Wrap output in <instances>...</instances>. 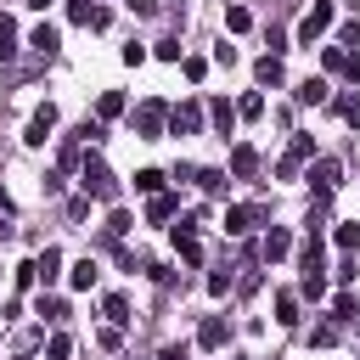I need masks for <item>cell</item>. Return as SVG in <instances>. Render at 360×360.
<instances>
[{
	"mask_svg": "<svg viewBox=\"0 0 360 360\" xmlns=\"http://www.w3.org/2000/svg\"><path fill=\"white\" fill-rule=\"evenodd\" d=\"M79 186H84V197H101V202H118V174L101 163V158H84V169H79Z\"/></svg>",
	"mask_w": 360,
	"mask_h": 360,
	"instance_id": "1",
	"label": "cell"
},
{
	"mask_svg": "<svg viewBox=\"0 0 360 360\" xmlns=\"http://www.w3.org/2000/svg\"><path fill=\"white\" fill-rule=\"evenodd\" d=\"M309 186H315V208H326L332 191L343 186V163H338V158H315V163H309Z\"/></svg>",
	"mask_w": 360,
	"mask_h": 360,
	"instance_id": "2",
	"label": "cell"
},
{
	"mask_svg": "<svg viewBox=\"0 0 360 360\" xmlns=\"http://www.w3.org/2000/svg\"><path fill=\"white\" fill-rule=\"evenodd\" d=\"M129 124H135L141 141H158V135L169 129V107H163V101H141V107L129 112Z\"/></svg>",
	"mask_w": 360,
	"mask_h": 360,
	"instance_id": "3",
	"label": "cell"
},
{
	"mask_svg": "<svg viewBox=\"0 0 360 360\" xmlns=\"http://www.w3.org/2000/svg\"><path fill=\"white\" fill-rule=\"evenodd\" d=\"M332 17H338V6H332V0H315V6L304 11V22H298V45H315V39L332 28Z\"/></svg>",
	"mask_w": 360,
	"mask_h": 360,
	"instance_id": "4",
	"label": "cell"
},
{
	"mask_svg": "<svg viewBox=\"0 0 360 360\" xmlns=\"http://www.w3.org/2000/svg\"><path fill=\"white\" fill-rule=\"evenodd\" d=\"M197 129H202V107H197V101L169 107V135H197Z\"/></svg>",
	"mask_w": 360,
	"mask_h": 360,
	"instance_id": "5",
	"label": "cell"
},
{
	"mask_svg": "<svg viewBox=\"0 0 360 360\" xmlns=\"http://www.w3.org/2000/svg\"><path fill=\"white\" fill-rule=\"evenodd\" d=\"M51 129H56V107L45 101V107L28 118V129H22V146H45V141H51Z\"/></svg>",
	"mask_w": 360,
	"mask_h": 360,
	"instance_id": "6",
	"label": "cell"
},
{
	"mask_svg": "<svg viewBox=\"0 0 360 360\" xmlns=\"http://www.w3.org/2000/svg\"><path fill=\"white\" fill-rule=\"evenodd\" d=\"M259 174V152L242 141V146H231V180H253Z\"/></svg>",
	"mask_w": 360,
	"mask_h": 360,
	"instance_id": "7",
	"label": "cell"
},
{
	"mask_svg": "<svg viewBox=\"0 0 360 360\" xmlns=\"http://www.w3.org/2000/svg\"><path fill=\"white\" fill-rule=\"evenodd\" d=\"M225 338H231V321H225V315H208V321L197 326V343H202V349H225Z\"/></svg>",
	"mask_w": 360,
	"mask_h": 360,
	"instance_id": "8",
	"label": "cell"
},
{
	"mask_svg": "<svg viewBox=\"0 0 360 360\" xmlns=\"http://www.w3.org/2000/svg\"><path fill=\"white\" fill-rule=\"evenodd\" d=\"M259 225V208H225V236H248Z\"/></svg>",
	"mask_w": 360,
	"mask_h": 360,
	"instance_id": "9",
	"label": "cell"
},
{
	"mask_svg": "<svg viewBox=\"0 0 360 360\" xmlns=\"http://www.w3.org/2000/svg\"><path fill=\"white\" fill-rule=\"evenodd\" d=\"M292 96H298L304 107H321L332 90H326V79H298V84H292Z\"/></svg>",
	"mask_w": 360,
	"mask_h": 360,
	"instance_id": "10",
	"label": "cell"
},
{
	"mask_svg": "<svg viewBox=\"0 0 360 360\" xmlns=\"http://www.w3.org/2000/svg\"><path fill=\"white\" fill-rule=\"evenodd\" d=\"M208 118H214V129H219V135H231V129H236V107H231L225 96H214V101H208Z\"/></svg>",
	"mask_w": 360,
	"mask_h": 360,
	"instance_id": "11",
	"label": "cell"
},
{
	"mask_svg": "<svg viewBox=\"0 0 360 360\" xmlns=\"http://www.w3.org/2000/svg\"><path fill=\"white\" fill-rule=\"evenodd\" d=\"M287 248H292V236H287V231H281V225H270V236H264V242H259V253H264V259H270V264H276V259H287Z\"/></svg>",
	"mask_w": 360,
	"mask_h": 360,
	"instance_id": "12",
	"label": "cell"
},
{
	"mask_svg": "<svg viewBox=\"0 0 360 360\" xmlns=\"http://www.w3.org/2000/svg\"><path fill=\"white\" fill-rule=\"evenodd\" d=\"M96 276H101V270H96V259H79V264L68 270V287H73V292H90V287H96Z\"/></svg>",
	"mask_w": 360,
	"mask_h": 360,
	"instance_id": "13",
	"label": "cell"
},
{
	"mask_svg": "<svg viewBox=\"0 0 360 360\" xmlns=\"http://www.w3.org/2000/svg\"><path fill=\"white\" fill-rule=\"evenodd\" d=\"M101 315H107L112 326H129V321H135V315H129V298H124V292H107V298H101Z\"/></svg>",
	"mask_w": 360,
	"mask_h": 360,
	"instance_id": "14",
	"label": "cell"
},
{
	"mask_svg": "<svg viewBox=\"0 0 360 360\" xmlns=\"http://www.w3.org/2000/svg\"><path fill=\"white\" fill-rule=\"evenodd\" d=\"M28 45H34V51H39V56H56V45H62V34H56V28H51V22H39V28H34V34H28Z\"/></svg>",
	"mask_w": 360,
	"mask_h": 360,
	"instance_id": "15",
	"label": "cell"
},
{
	"mask_svg": "<svg viewBox=\"0 0 360 360\" xmlns=\"http://www.w3.org/2000/svg\"><path fill=\"white\" fill-rule=\"evenodd\" d=\"M253 73H259V84H281V79H287V68H281V56H270V51H264V56L253 62Z\"/></svg>",
	"mask_w": 360,
	"mask_h": 360,
	"instance_id": "16",
	"label": "cell"
},
{
	"mask_svg": "<svg viewBox=\"0 0 360 360\" xmlns=\"http://www.w3.org/2000/svg\"><path fill=\"white\" fill-rule=\"evenodd\" d=\"M174 208H180V197H169V191H158V197L146 202V219H152V225H163V219H174Z\"/></svg>",
	"mask_w": 360,
	"mask_h": 360,
	"instance_id": "17",
	"label": "cell"
},
{
	"mask_svg": "<svg viewBox=\"0 0 360 360\" xmlns=\"http://www.w3.org/2000/svg\"><path fill=\"white\" fill-rule=\"evenodd\" d=\"M118 112H124V90H101V96H96V118L107 124V118H118Z\"/></svg>",
	"mask_w": 360,
	"mask_h": 360,
	"instance_id": "18",
	"label": "cell"
},
{
	"mask_svg": "<svg viewBox=\"0 0 360 360\" xmlns=\"http://www.w3.org/2000/svg\"><path fill=\"white\" fill-rule=\"evenodd\" d=\"M197 186H202L208 197H225V186H231V174H225V169H197Z\"/></svg>",
	"mask_w": 360,
	"mask_h": 360,
	"instance_id": "19",
	"label": "cell"
},
{
	"mask_svg": "<svg viewBox=\"0 0 360 360\" xmlns=\"http://www.w3.org/2000/svg\"><path fill=\"white\" fill-rule=\"evenodd\" d=\"M276 321L281 326H298L304 315H298V292H276Z\"/></svg>",
	"mask_w": 360,
	"mask_h": 360,
	"instance_id": "20",
	"label": "cell"
},
{
	"mask_svg": "<svg viewBox=\"0 0 360 360\" xmlns=\"http://www.w3.org/2000/svg\"><path fill=\"white\" fill-rule=\"evenodd\" d=\"M0 62H17V22L0 11Z\"/></svg>",
	"mask_w": 360,
	"mask_h": 360,
	"instance_id": "21",
	"label": "cell"
},
{
	"mask_svg": "<svg viewBox=\"0 0 360 360\" xmlns=\"http://www.w3.org/2000/svg\"><path fill=\"white\" fill-rule=\"evenodd\" d=\"M163 180H169L163 169H135V191H146V197H158V191H163Z\"/></svg>",
	"mask_w": 360,
	"mask_h": 360,
	"instance_id": "22",
	"label": "cell"
},
{
	"mask_svg": "<svg viewBox=\"0 0 360 360\" xmlns=\"http://www.w3.org/2000/svg\"><path fill=\"white\" fill-rule=\"evenodd\" d=\"M129 231H135V219H129L124 208H112V214H107V242H124Z\"/></svg>",
	"mask_w": 360,
	"mask_h": 360,
	"instance_id": "23",
	"label": "cell"
},
{
	"mask_svg": "<svg viewBox=\"0 0 360 360\" xmlns=\"http://www.w3.org/2000/svg\"><path fill=\"white\" fill-rule=\"evenodd\" d=\"M34 264H39V281H56V276H62V248H45Z\"/></svg>",
	"mask_w": 360,
	"mask_h": 360,
	"instance_id": "24",
	"label": "cell"
},
{
	"mask_svg": "<svg viewBox=\"0 0 360 360\" xmlns=\"http://www.w3.org/2000/svg\"><path fill=\"white\" fill-rule=\"evenodd\" d=\"M225 28H231V34H248V28H253V11H248V6H225Z\"/></svg>",
	"mask_w": 360,
	"mask_h": 360,
	"instance_id": "25",
	"label": "cell"
},
{
	"mask_svg": "<svg viewBox=\"0 0 360 360\" xmlns=\"http://www.w3.org/2000/svg\"><path fill=\"white\" fill-rule=\"evenodd\" d=\"M287 158H292V163H315V135H292Z\"/></svg>",
	"mask_w": 360,
	"mask_h": 360,
	"instance_id": "26",
	"label": "cell"
},
{
	"mask_svg": "<svg viewBox=\"0 0 360 360\" xmlns=\"http://www.w3.org/2000/svg\"><path fill=\"white\" fill-rule=\"evenodd\" d=\"M309 343H315V349H332V343H338V321H315V326H309Z\"/></svg>",
	"mask_w": 360,
	"mask_h": 360,
	"instance_id": "27",
	"label": "cell"
},
{
	"mask_svg": "<svg viewBox=\"0 0 360 360\" xmlns=\"http://www.w3.org/2000/svg\"><path fill=\"white\" fill-rule=\"evenodd\" d=\"M343 62H349V45H326V51H321V68H326V73H343Z\"/></svg>",
	"mask_w": 360,
	"mask_h": 360,
	"instance_id": "28",
	"label": "cell"
},
{
	"mask_svg": "<svg viewBox=\"0 0 360 360\" xmlns=\"http://www.w3.org/2000/svg\"><path fill=\"white\" fill-rule=\"evenodd\" d=\"M68 354H73V338H68V332L45 338V360H68Z\"/></svg>",
	"mask_w": 360,
	"mask_h": 360,
	"instance_id": "29",
	"label": "cell"
},
{
	"mask_svg": "<svg viewBox=\"0 0 360 360\" xmlns=\"http://www.w3.org/2000/svg\"><path fill=\"white\" fill-rule=\"evenodd\" d=\"M338 321H349V326L360 332V298H354V292H343V298H338Z\"/></svg>",
	"mask_w": 360,
	"mask_h": 360,
	"instance_id": "30",
	"label": "cell"
},
{
	"mask_svg": "<svg viewBox=\"0 0 360 360\" xmlns=\"http://www.w3.org/2000/svg\"><path fill=\"white\" fill-rule=\"evenodd\" d=\"M259 112H264V96H259V90H248V96L236 101V118H259Z\"/></svg>",
	"mask_w": 360,
	"mask_h": 360,
	"instance_id": "31",
	"label": "cell"
},
{
	"mask_svg": "<svg viewBox=\"0 0 360 360\" xmlns=\"http://www.w3.org/2000/svg\"><path fill=\"white\" fill-rule=\"evenodd\" d=\"M174 248H180L186 264H202V242H197V236H174Z\"/></svg>",
	"mask_w": 360,
	"mask_h": 360,
	"instance_id": "32",
	"label": "cell"
},
{
	"mask_svg": "<svg viewBox=\"0 0 360 360\" xmlns=\"http://www.w3.org/2000/svg\"><path fill=\"white\" fill-rule=\"evenodd\" d=\"M11 281H17V292H28V287L39 281V264H34V259H28V264H17V270H11Z\"/></svg>",
	"mask_w": 360,
	"mask_h": 360,
	"instance_id": "33",
	"label": "cell"
},
{
	"mask_svg": "<svg viewBox=\"0 0 360 360\" xmlns=\"http://www.w3.org/2000/svg\"><path fill=\"white\" fill-rule=\"evenodd\" d=\"M298 298H315V304H321V298H326V276H304V281H298Z\"/></svg>",
	"mask_w": 360,
	"mask_h": 360,
	"instance_id": "34",
	"label": "cell"
},
{
	"mask_svg": "<svg viewBox=\"0 0 360 360\" xmlns=\"http://www.w3.org/2000/svg\"><path fill=\"white\" fill-rule=\"evenodd\" d=\"M39 315L62 326V321H68V304H62V298H45V292H39Z\"/></svg>",
	"mask_w": 360,
	"mask_h": 360,
	"instance_id": "35",
	"label": "cell"
},
{
	"mask_svg": "<svg viewBox=\"0 0 360 360\" xmlns=\"http://www.w3.org/2000/svg\"><path fill=\"white\" fill-rule=\"evenodd\" d=\"M338 248H343V253H354V248H360V225H354V219H343V225H338Z\"/></svg>",
	"mask_w": 360,
	"mask_h": 360,
	"instance_id": "36",
	"label": "cell"
},
{
	"mask_svg": "<svg viewBox=\"0 0 360 360\" xmlns=\"http://www.w3.org/2000/svg\"><path fill=\"white\" fill-rule=\"evenodd\" d=\"M180 68H186V79H191V84H202V73H208V62H202V56H180Z\"/></svg>",
	"mask_w": 360,
	"mask_h": 360,
	"instance_id": "37",
	"label": "cell"
},
{
	"mask_svg": "<svg viewBox=\"0 0 360 360\" xmlns=\"http://www.w3.org/2000/svg\"><path fill=\"white\" fill-rule=\"evenodd\" d=\"M231 287H236V276H231V270H214V276H208V292H219V298H225Z\"/></svg>",
	"mask_w": 360,
	"mask_h": 360,
	"instance_id": "38",
	"label": "cell"
},
{
	"mask_svg": "<svg viewBox=\"0 0 360 360\" xmlns=\"http://www.w3.org/2000/svg\"><path fill=\"white\" fill-rule=\"evenodd\" d=\"M68 17H73V22H84V28H90V17H96V6H90V0H68Z\"/></svg>",
	"mask_w": 360,
	"mask_h": 360,
	"instance_id": "39",
	"label": "cell"
},
{
	"mask_svg": "<svg viewBox=\"0 0 360 360\" xmlns=\"http://www.w3.org/2000/svg\"><path fill=\"white\" fill-rule=\"evenodd\" d=\"M338 112H343V118L360 129V96H338Z\"/></svg>",
	"mask_w": 360,
	"mask_h": 360,
	"instance_id": "40",
	"label": "cell"
},
{
	"mask_svg": "<svg viewBox=\"0 0 360 360\" xmlns=\"http://www.w3.org/2000/svg\"><path fill=\"white\" fill-rule=\"evenodd\" d=\"M158 56H163V62H180L186 45H180V39H158Z\"/></svg>",
	"mask_w": 360,
	"mask_h": 360,
	"instance_id": "41",
	"label": "cell"
},
{
	"mask_svg": "<svg viewBox=\"0 0 360 360\" xmlns=\"http://www.w3.org/2000/svg\"><path fill=\"white\" fill-rule=\"evenodd\" d=\"M96 343H101V349H118V343H124V326H101Z\"/></svg>",
	"mask_w": 360,
	"mask_h": 360,
	"instance_id": "42",
	"label": "cell"
},
{
	"mask_svg": "<svg viewBox=\"0 0 360 360\" xmlns=\"http://www.w3.org/2000/svg\"><path fill=\"white\" fill-rule=\"evenodd\" d=\"M158 360H191V349H186V343H163V349H158Z\"/></svg>",
	"mask_w": 360,
	"mask_h": 360,
	"instance_id": "43",
	"label": "cell"
},
{
	"mask_svg": "<svg viewBox=\"0 0 360 360\" xmlns=\"http://www.w3.org/2000/svg\"><path fill=\"white\" fill-rule=\"evenodd\" d=\"M118 56H124V62H129V68H141V62H146V45H124V51H118Z\"/></svg>",
	"mask_w": 360,
	"mask_h": 360,
	"instance_id": "44",
	"label": "cell"
},
{
	"mask_svg": "<svg viewBox=\"0 0 360 360\" xmlns=\"http://www.w3.org/2000/svg\"><path fill=\"white\" fill-rule=\"evenodd\" d=\"M343 79H354V84H360V51H349V62H343Z\"/></svg>",
	"mask_w": 360,
	"mask_h": 360,
	"instance_id": "45",
	"label": "cell"
},
{
	"mask_svg": "<svg viewBox=\"0 0 360 360\" xmlns=\"http://www.w3.org/2000/svg\"><path fill=\"white\" fill-rule=\"evenodd\" d=\"M129 11H135V17H152V11H158V0H129Z\"/></svg>",
	"mask_w": 360,
	"mask_h": 360,
	"instance_id": "46",
	"label": "cell"
},
{
	"mask_svg": "<svg viewBox=\"0 0 360 360\" xmlns=\"http://www.w3.org/2000/svg\"><path fill=\"white\" fill-rule=\"evenodd\" d=\"M28 6H34V11H45V6H51V0H28Z\"/></svg>",
	"mask_w": 360,
	"mask_h": 360,
	"instance_id": "47",
	"label": "cell"
},
{
	"mask_svg": "<svg viewBox=\"0 0 360 360\" xmlns=\"http://www.w3.org/2000/svg\"><path fill=\"white\" fill-rule=\"evenodd\" d=\"M231 360H248V354H231Z\"/></svg>",
	"mask_w": 360,
	"mask_h": 360,
	"instance_id": "48",
	"label": "cell"
},
{
	"mask_svg": "<svg viewBox=\"0 0 360 360\" xmlns=\"http://www.w3.org/2000/svg\"><path fill=\"white\" fill-rule=\"evenodd\" d=\"M17 360H34V354H17Z\"/></svg>",
	"mask_w": 360,
	"mask_h": 360,
	"instance_id": "49",
	"label": "cell"
},
{
	"mask_svg": "<svg viewBox=\"0 0 360 360\" xmlns=\"http://www.w3.org/2000/svg\"><path fill=\"white\" fill-rule=\"evenodd\" d=\"M0 208H6V191H0Z\"/></svg>",
	"mask_w": 360,
	"mask_h": 360,
	"instance_id": "50",
	"label": "cell"
}]
</instances>
